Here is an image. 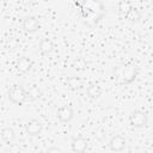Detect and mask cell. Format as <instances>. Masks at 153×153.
I'll return each mask as SVG.
<instances>
[{"label":"cell","instance_id":"6da1fadb","mask_svg":"<svg viewBox=\"0 0 153 153\" xmlns=\"http://www.w3.org/2000/svg\"><path fill=\"white\" fill-rule=\"evenodd\" d=\"M74 2L80 7V13L84 22L88 26L97 25L105 16V7L100 0H81L80 4L75 0Z\"/></svg>","mask_w":153,"mask_h":153},{"label":"cell","instance_id":"7a4b0ae2","mask_svg":"<svg viewBox=\"0 0 153 153\" xmlns=\"http://www.w3.org/2000/svg\"><path fill=\"white\" fill-rule=\"evenodd\" d=\"M139 72H140V68L134 62H127V63L117 66L112 69L114 79L118 85L131 84L139 75Z\"/></svg>","mask_w":153,"mask_h":153},{"label":"cell","instance_id":"3957f363","mask_svg":"<svg viewBox=\"0 0 153 153\" xmlns=\"http://www.w3.org/2000/svg\"><path fill=\"white\" fill-rule=\"evenodd\" d=\"M8 99L17 104V105H23L26 100H27V96H26V90L20 86V85H13L10 90H8Z\"/></svg>","mask_w":153,"mask_h":153},{"label":"cell","instance_id":"277c9868","mask_svg":"<svg viewBox=\"0 0 153 153\" xmlns=\"http://www.w3.org/2000/svg\"><path fill=\"white\" fill-rule=\"evenodd\" d=\"M148 123V116L142 110H134L129 115V124L133 128H143Z\"/></svg>","mask_w":153,"mask_h":153},{"label":"cell","instance_id":"5b68a950","mask_svg":"<svg viewBox=\"0 0 153 153\" xmlns=\"http://www.w3.org/2000/svg\"><path fill=\"white\" fill-rule=\"evenodd\" d=\"M56 117L59 121H61L63 123H69L74 118V110H73L72 105L66 104V105H61L60 108H57Z\"/></svg>","mask_w":153,"mask_h":153},{"label":"cell","instance_id":"8992f818","mask_svg":"<svg viewBox=\"0 0 153 153\" xmlns=\"http://www.w3.org/2000/svg\"><path fill=\"white\" fill-rule=\"evenodd\" d=\"M41 27V24H39V20L35 17V16H27L23 19V23H22V29L27 32V33H35L36 31H38Z\"/></svg>","mask_w":153,"mask_h":153},{"label":"cell","instance_id":"52a82bcc","mask_svg":"<svg viewBox=\"0 0 153 153\" xmlns=\"http://www.w3.org/2000/svg\"><path fill=\"white\" fill-rule=\"evenodd\" d=\"M25 130L30 136H38V135H41V133L43 130V126H42L41 121H38L36 118H31L26 122Z\"/></svg>","mask_w":153,"mask_h":153},{"label":"cell","instance_id":"ba28073f","mask_svg":"<svg viewBox=\"0 0 153 153\" xmlns=\"http://www.w3.org/2000/svg\"><path fill=\"white\" fill-rule=\"evenodd\" d=\"M126 145H127V140L122 135H118V134L114 135L110 139V141H109V147L114 152H121V151H123L124 147H126Z\"/></svg>","mask_w":153,"mask_h":153},{"label":"cell","instance_id":"9c48e42d","mask_svg":"<svg viewBox=\"0 0 153 153\" xmlns=\"http://www.w3.org/2000/svg\"><path fill=\"white\" fill-rule=\"evenodd\" d=\"M71 148L75 153H82V152H85L86 148H87V140H86V137H84L81 135L73 137L72 139V142H71Z\"/></svg>","mask_w":153,"mask_h":153},{"label":"cell","instance_id":"30bf717a","mask_svg":"<svg viewBox=\"0 0 153 153\" xmlns=\"http://www.w3.org/2000/svg\"><path fill=\"white\" fill-rule=\"evenodd\" d=\"M16 68H17V71L19 73L25 74V73H27L32 68V60L30 57H27V56H22V57H19L17 60Z\"/></svg>","mask_w":153,"mask_h":153},{"label":"cell","instance_id":"8fae6325","mask_svg":"<svg viewBox=\"0 0 153 153\" xmlns=\"http://www.w3.org/2000/svg\"><path fill=\"white\" fill-rule=\"evenodd\" d=\"M38 50H39V53L43 56H47V55L51 54L53 50H54V43H53V41L50 38H48V37L42 38L39 41V43H38Z\"/></svg>","mask_w":153,"mask_h":153},{"label":"cell","instance_id":"7c38bea8","mask_svg":"<svg viewBox=\"0 0 153 153\" xmlns=\"http://www.w3.org/2000/svg\"><path fill=\"white\" fill-rule=\"evenodd\" d=\"M0 136H1V140L4 142H6V143H12L13 140L16 139L14 130L11 127H4L0 130Z\"/></svg>","mask_w":153,"mask_h":153},{"label":"cell","instance_id":"4fadbf2b","mask_svg":"<svg viewBox=\"0 0 153 153\" xmlns=\"http://www.w3.org/2000/svg\"><path fill=\"white\" fill-rule=\"evenodd\" d=\"M86 93H87V96L90 98L97 99V98H99L102 96L103 90H102L100 85H98V84H90L87 86V88H86Z\"/></svg>","mask_w":153,"mask_h":153},{"label":"cell","instance_id":"5bb4252c","mask_svg":"<svg viewBox=\"0 0 153 153\" xmlns=\"http://www.w3.org/2000/svg\"><path fill=\"white\" fill-rule=\"evenodd\" d=\"M84 85H85L84 80L81 78H79V76H69L67 79V86L71 90H73V91H76V90L82 88Z\"/></svg>","mask_w":153,"mask_h":153},{"label":"cell","instance_id":"9a60e30c","mask_svg":"<svg viewBox=\"0 0 153 153\" xmlns=\"http://www.w3.org/2000/svg\"><path fill=\"white\" fill-rule=\"evenodd\" d=\"M26 96H27V99L31 100V102H35L37 100L38 98H41L42 96V90L37 86V85H32L29 87V90H26Z\"/></svg>","mask_w":153,"mask_h":153},{"label":"cell","instance_id":"2e32d148","mask_svg":"<svg viewBox=\"0 0 153 153\" xmlns=\"http://www.w3.org/2000/svg\"><path fill=\"white\" fill-rule=\"evenodd\" d=\"M124 17H126V19L129 20V22H131V23H136V22H139V20L141 19V13H140V11H139L137 8L131 7V10H130Z\"/></svg>","mask_w":153,"mask_h":153},{"label":"cell","instance_id":"e0dca14e","mask_svg":"<svg viewBox=\"0 0 153 153\" xmlns=\"http://www.w3.org/2000/svg\"><path fill=\"white\" fill-rule=\"evenodd\" d=\"M131 2L129 1V0H120V2H118V6H117V8H118V12L121 13V14H123V16H126L130 10H131Z\"/></svg>","mask_w":153,"mask_h":153},{"label":"cell","instance_id":"ac0fdd59","mask_svg":"<svg viewBox=\"0 0 153 153\" xmlns=\"http://www.w3.org/2000/svg\"><path fill=\"white\" fill-rule=\"evenodd\" d=\"M73 67L76 71H85L86 67H87V62H86V60L84 57H76L73 61Z\"/></svg>","mask_w":153,"mask_h":153},{"label":"cell","instance_id":"d6986e66","mask_svg":"<svg viewBox=\"0 0 153 153\" xmlns=\"http://www.w3.org/2000/svg\"><path fill=\"white\" fill-rule=\"evenodd\" d=\"M47 152L48 153H50V152H61V148H59V147H50V148L47 149Z\"/></svg>","mask_w":153,"mask_h":153},{"label":"cell","instance_id":"ffe728a7","mask_svg":"<svg viewBox=\"0 0 153 153\" xmlns=\"http://www.w3.org/2000/svg\"><path fill=\"white\" fill-rule=\"evenodd\" d=\"M72 1H75V0H72Z\"/></svg>","mask_w":153,"mask_h":153}]
</instances>
